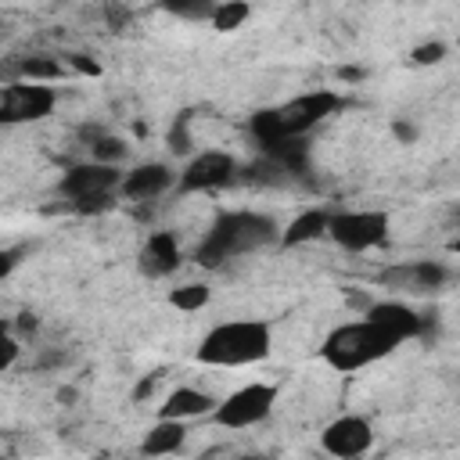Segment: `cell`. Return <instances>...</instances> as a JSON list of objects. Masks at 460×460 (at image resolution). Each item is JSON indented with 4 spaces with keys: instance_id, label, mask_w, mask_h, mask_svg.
Returning a JSON list of instances; mask_svg holds the SVG:
<instances>
[{
    "instance_id": "13",
    "label": "cell",
    "mask_w": 460,
    "mask_h": 460,
    "mask_svg": "<svg viewBox=\"0 0 460 460\" xmlns=\"http://www.w3.org/2000/svg\"><path fill=\"white\" fill-rule=\"evenodd\" d=\"M176 180H180V172H172L165 162H144V165H137V169L126 172L122 198H129V201H151V198H162Z\"/></svg>"
},
{
    "instance_id": "2",
    "label": "cell",
    "mask_w": 460,
    "mask_h": 460,
    "mask_svg": "<svg viewBox=\"0 0 460 460\" xmlns=\"http://www.w3.org/2000/svg\"><path fill=\"white\" fill-rule=\"evenodd\" d=\"M345 101L334 93V90H309V93H298L291 97L288 104L280 108H262L252 115L248 129L255 137L259 147L273 144V140H284V137H305L313 126H320L327 115H334Z\"/></svg>"
},
{
    "instance_id": "7",
    "label": "cell",
    "mask_w": 460,
    "mask_h": 460,
    "mask_svg": "<svg viewBox=\"0 0 460 460\" xmlns=\"http://www.w3.org/2000/svg\"><path fill=\"white\" fill-rule=\"evenodd\" d=\"M277 406V388L266 385V381H255V385H244L237 392H230L226 399H219L212 420L219 428H230V431H241V428H252V424H262Z\"/></svg>"
},
{
    "instance_id": "25",
    "label": "cell",
    "mask_w": 460,
    "mask_h": 460,
    "mask_svg": "<svg viewBox=\"0 0 460 460\" xmlns=\"http://www.w3.org/2000/svg\"><path fill=\"white\" fill-rule=\"evenodd\" d=\"M165 11L169 14H176V18H212V11H216V4H208V0H194V4H165Z\"/></svg>"
},
{
    "instance_id": "23",
    "label": "cell",
    "mask_w": 460,
    "mask_h": 460,
    "mask_svg": "<svg viewBox=\"0 0 460 460\" xmlns=\"http://www.w3.org/2000/svg\"><path fill=\"white\" fill-rule=\"evenodd\" d=\"M90 151H93V162H101V165H119V162L129 155V144H126L122 137L101 133V137L90 144Z\"/></svg>"
},
{
    "instance_id": "3",
    "label": "cell",
    "mask_w": 460,
    "mask_h": 460,
    "mask_svg": "<svg viewBox=\"0 0 460 460\" xmlns=\"http://www.w3.org/2000/svg\"><path fill=\"white\" fill-rule=\"evenodd\" d=\"M273 331L266 320H223L198 341V363L205 367H248L266 359Z\"/></svg>"
},
{
    "instance_id": "20",
    "label": "cell",
    "mask_w": 460,
    "mask_h": 460,
    "mask_svg": "<svg viewBox=\"0 0 460 460\" xmlns=\"http://www.w3.org/2000/svg\"><path fill=\"white\" fill-rule=\"evenodd\" d=\"M208 298H212V291H208V284H201V280H190V284H180V288L169 291V302H172V309H180V313H198V309L208 305Z\"/></svg>"
},
{
    "instance_id": "35",
    "label": "cell",
    "mask_w": 460,
    "mask_h": 460,
    "mask_svg": "<svg viewBox=\"0 0 460 460\" xmlns=\"http://www.w3.org/2000/svg\"><path fill=\"white\" fill-rule=\"evenodd\" d=\"M237 460H262L259 453H244V456H237Z\"/></svg>"
},
{
    "instance_id": "17",
    "label": "cell",
    "mask_w": 460,
    "mask_h": 460,
    "mask_svg": "<svg viewBox=\"0 0 460 460\" xmlns=\"http://www.w3.org/2000/svg\"><path fill=\"white\" fill-rule=\"evenodd\" d=\"M327 226H331V212H323V208H305V212H298V216L280 230V244H284V248L309 244V241L323 237Z\"/></svg>"
},
{
    "instance_id": "15",
    "label": "cell",
    "mask_w": 460,
    "mask_h": 460,
    "mask_svg": "<svg viewBox=\"0 0 460 460\" xmlns=\"http://www.w3.org/2000/svg\"><path fill=\"white\" fill-rule=\"evenodd\" d=\"M180 266V244L169 230H155L140 248V273L147 277H169Z\"/></svg>"
},
{
    "instance_id": "11",
    "label": "cell",
    "mask_w": 460,
    "mask_h": 460,
    "mask_svg": "<svg viewBox=\"0 0 460 460\" xmlns=\"http://www.w3.org/2000/svg\"><path fill=\"white\" fill-rule=\"evenodd\" d=\"M449 280V270L435 259H417V262H395L377 273V284L395 288V291H438Z\"/></svg>"
},
{
    "instance_id": "5",
    "label": "cell",
    "mask_w": 460,
    "mask_h": 460,
    "mask_svg": "<svg viewBox=\"0 0 460 460\" xmlns=\"http://www.w3.org/2000/svg\"><path fill=\"white\" fill-rule=\"evenodd\" d=\"M122 180H126V172L119 165L79 162V165H72L61 176L58 190H61V198L72 201V208H79V212H101V208L111 205L115 194H122Z\"/></svg>"
},
{
    "instance_id": "14",
    "label": "cell",
    "mask_w": 460,
    "mask_h": 460,
    "mask_svg": "<svg viewBox=\"0 0 460 460\" xmlns=\"http://www.w3.org/2000/svg\"><path fill=\"white\" fill-rule=\"evenodd\" d=\"M216 399L201 388H190V385H180L165 395V402L158 406V420H194V417H212L216 413Z\"/></svg>"
},
{
    "instance_id": "9",
    "label": "cell",
    "mask_w": 460,
    "mask_h": 460,
    "mask_svg": "<svg viewBox=\"0 0 460 460\" xmlns=\"http://www.w3.org/2000/svg\"><path fill=\"white\" fill-rule=\"evenodd\" d=\"M237 176H241V165H237V158H234L230 151H201V155H194V158L183 165L176 187H180L183 194L219 190V187L234 183Z\"/></svg>"
},
{
    "instance_id": "1",
    "label": "cell",
    "mask_w": 460,
    "mask_h": 460,
    "mask_svg": "<svg viewBox=\"0 0 460 460\" xmlns=\"http://www.w3.org/2000/svg\"><path fill=\"white\" fill-rule=\"evenodd\" d=\"M273 241H280V230H277V223L270 216L244 212V208L223 212L208 226V234L201 237V244L194 248V262H201L208 270H219L223 262L237 259L244 252H255L262 244H273Z\"/></svg>"
},
{
    "instance_id": "8",
    "label": "cell",
    "mask_w": 460,
    "mask_h": 460,
    "mask_svg": "<svg viewBox=\"0 0 460 460\" xmlns=\"http://www.w3.org/2000/svg\"><path fill=\"white\" fill-rule=\"evenodd\" d=\"M58 90L40 86V83H7L0 90V122L4 126H22V122H40L54 111Z\"/></svg>"
},
{
    "instance_id": "10",
    "label": "cell",
    "mask_w": 460,
    "mask_h": 460,
    "mask_svg": "<svg viewBox=\"0 0 460 460\" xmlns=\"http://www.w3.org/2000/svg\"><path fill=\"white\" fill-rule=\"evenodd\" d=\"M320 446L338 460H356L374 446V428L359 413H341L320 431Z\"/></svg>"
},
{
    "instance_id": "4",
    "label": "cell",
    "mask_w": 460,
    "mask_h": 460,
    "mask_svg": "<svg viewBox=\"0 0 460 460\" xmlns=\"http://www.w3.org/2000/svg\"><path fill=\"white\" fill-rule=\"evenodd\" d=\"M395 338H388L381 327H374L370 320H352V323H341L334 327L323 345H320V359L338 370V374H352L367 363H377L385 359L388 352H395Z\"/></svg>"
},
{
    "instance_id": "12",
    "label": "cell",
    "mask_w": 460,
    "mask_h": 460,
    "mask_svg": "<svg viewBox=\"0 0 460 460\" xmlns=\"http://www.w3.org/2000/svg\"><path fill=\"white\" fill-rule=\"evenodd\" d=\"M363 320H370L395 341H410V338L424 334V316L417 309H410L406 302H374Z\"/></svg>"
},
{
    "instance_id": "26",
    "label": "cell",
    "mask_w": 460,
    "mask_h": 460,
    "mask_svg": "<svg viewBox=\"0 0 460 460\" xmlns=\"http://www.w3.org/2000/svg\"><path fill=\"white\" fill-rule=\"evenodd\" d=\"M413 65H438L442 58H446V43H438V40H431V43H420V47H413Z\"/></svg>"
},
{
    "instance_id": "22",
    "label": "cell",
    "mask_w": 460,
    "mask_h": 460,
    "mask_svg": "<svg viewBox=\"0 0 460 460\" xmlns=\"http://www.w3.org/2000/svg\"><path fill=\"white\" fill-rule=\"evenodd\" d=\"M248 14H252V7L244 0H226V4H216L208 22H212L216 32H234V29H241L248 22Z\"/></svg>"
},
{
    "instance_id": "28",
    "label": "cell",
    "mask_w": 460,
    "mask_h": 460,
    "mask_svg": "<svg viewBox=\"0 0 460 460\" xmlns=\"http://www.w3.org/2000/svg\"><path fill=\"white\" fill-rule=\"evenodd\" d=\"M65 65L72 72H83V75H101V65L90 54H65Z\"/></svg>"
},
{
    "instance_id": "27",
    "label": "cell",
    "mask_w": 460,
    "mask_h": 460,
    "mask_svg": "<svg viewBox=\"0 0 460 460\" xmlns=\"http://www.w3.org/2000/svg\"><path fill=\"white\" fill-rule=\"evenodd\" d=\"M18 352H22L18 338L11 334V327H4V338H0V370H11L14 359H18Z\"/></svg>"
},
{
    "instance_id": "24",
    "label": "cell",
    "mask_w": 460,
    "mask_h": 460,
    "mask_svg": "<svg viewBox=\"0 0 460 460\" xmlns=\"http://www.w3.org/2000/svg\"><path fill=\"white\" fill-rule=\"evenodd\" d=\"M165 144H169L172 155H190V144H194V137H190V111H180L172 119V126L165 133Z\"/></svg>"
},
{
    "instance_id": "36",
    "label": "cell",
    "mask_w": 460,
    "mask_h": 460,
    "mask_svg": "<svg viewBox=\"0 0 460 460\" xmlns=\"http://www.w3.org/2000/svg\"><path fill=\"white\" fill-rule=\"evenodd\" d=\"M453 223H456V226H460V205H456V208H453Z\"/></svg>"
},
{
    "instance_id": "29",
    "label": "cell",
    "mask_w": 460,
    "mask_h": 460,
    "mask_svg": "<svg viewBox=\"0 0 460 460\" xmlns=\"http://www.w3.org/2000/svg\"><path fill=\"white\" fill-rule=\"evenodd\" d=\"M392 137H395L399 144H413V140H417V126H413L410 119H395V122H392Z\"/></svg>"
},
{
    "instance_id": "30",
    "label": "cell",
    "mask_w": 460,
    "mask_h": 460,
    "mask_svg": "<svg viewBox=\"0 0 460 460\" xmlns=\"http://www.w3.org/2000/svg\"><path fill=\"white\" fill-rule=\"evenodd\" d=\"M14 266H18V248H4V255H0V277L7 280Z\"/></svg>"
},
{
    "instance_id": "16",
    "label": "cell",
    "mask_w": 460,
    "mask_h": 460,
    "mask_svg": "<svg viewBox=\"0 0 460 460\" xmlns=\"http://www.w3.org/2000/svg\"><path fill=\"white\" fill-rule=\"evenodd\" d=\"M183 442H187V424L183 420H155L144 431L140 453L144 456H172V453L183 449Z\"/></svg>"
},
{
    "instance_id": "21",
    "label": "cell",
    "mask_w": 460,
    "mask_h": 460,
    "mask_svg": "<svg viewBox=\"0 0 460 460\" xmlns=\"http://www.w3.org/2000/svg\"><path fill=\"white\" fill-rule=\"evenodd\" d=\"M244 180H252V183H259V187H284V183H291V172L284 169V165H277L273 158H255L248 169H244Z\"/></svg>"
},
{
    "instance_id": "19",
    "label": "cell",
    "mask_w": 460,
    "mask_h": 460,
    "mask_svg": "<svg viewBox=\"0 0 460 460\" xmlns=\"http://www.w3.org/2000/svg\"><path fill=\"white\" fill-rule=\"evenodd\" d=\"M14 72L22 75V83L50 86V83L65 79L72 68H68L61 58H54V54H29V58H22V61H18V68H14Z\"/></svg>"
},
{
    "instance_id": "31",
    "label": "cell",
    "mask_w": 460,
    "mask_h": 460,
    "mask_svg": "<svg viewBox=\"0 0 460 460\" xmlns=\"http://www.w3.org/2000/svg\"><path fill=\"white\" fill-rule=\"evenodd\" d=\"M338 79H341V83H356V79H367V68H352V65H341V68H338Z\"/></svg>"
},
{
    "instance_id": "32",
    "label": "cell",
    "mask_w": 460,
    "mask_h": 460,
    "mask_svg": "<svg viewBox=\"0 0 460 460\" xmlns=\"http://www.w3.org/2000/svg\"><path fill=\"white\" fill-rule=\"evenodd\" d=\"M151 388H155V377H147V381H140V385L133 388V399H137V402H140V399H147V395H151Z\"/></svg>"
},
{
    "instance_id": "33",
    "label": "cell",
    "mask_w": 460,
    "mask_h": 460,
    "mask_svg": "<svg viewBox=\"0 0 460 460\" xmlns=\"http://www.w3.org/2000/svg\"><path fill=\"white\" fill-rule=\"evenodd\" d=\"M58 399H61V402H65V406H68V402H72V399H75V388H61V392H58Z\"/></svg>"
},
{
    "instance_id": "18",
    "label": "cell",
    "mask_w": 460,
    "mask_h": 460,
    "mask_svg": "<svg viewBox=\"0 0 460 460\" xmlns=\"http://www.w3.org/2000/svg\"><path fill=\"white\" fill-rule=\"evenodd\" d=\"M266 158H273L277 165H284L291 172V180L305 176L309 172V140L305 137H284V140H273L262 147Z\"/></svg>"
},
{
    "instance_id": "34",
    "label": "cell",
    "mask_w": 460,
    "mask_h": 460,
    "mask_svg": "<svg viewBox=\"0 0 460 460\" xmlns=\"http://www.w3.org/2000/svg\"><path fill=\"white\" fill-rule=\"evenodd\" d=\"M449 252H453V255H460V237H453V241H449Z\"/></svg>"
},
{
    "instance_id": "6",
    "label": "cell",
    "mask_w": 460,
    "mask_h": 460,
    "mask_svg": "<svg viewBox=\"0 0 460 460\" xmlns=\"http://www.w3.org/2000/svg\"><path fill=\"white\" fill-rule=\"evenodd\" d=\"M327 237L345 252H370L388 241V212H381V208L331 212Z\"/></svg>"
}]
</instances>
